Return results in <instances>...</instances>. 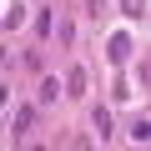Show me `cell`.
<instances>
[{
	"label": "cell",
	"instance_id": "cell-1",
	"mask_svg": "<svg viewBox=\"0 0 151 151\" xmlns=\"http://www.w3.org/2000/svg\"><path fill=\"white\" fill-rule=\"evenodd\" d=\"M106 60H111V65H126V60H131V35H126V30H116V35L106 40Z\"/></svg>",
	"mask_w": 151,
	"mask_h": 151
},
{
	"label": "cell",
	"instance_id": "cell-2",
	"mask_svg": "<svg viewBox=\"0 0 151 151\" xmlns=\"http://www.w3.org/2000/svg\"><path fill=\"white\" fill-rule=\"evenodd\" d=\"M30 121H35V106H15V116H10V131H15V136H25V131H30Z\"/></svg>",
	"mask_w": 151,
	"mask_h": 151
},
{
	"label": "cell",
	"instance_id": "cell-3",
	"mask_svg": "<svg viewBox=\"0 0 151 151\" xmlns=\"http://www.w3.org/2000/svg\"><path fill=\"white\" fill-rule=\"evenodd\" d=\"M91 126H96V136H111V131H116V126H111V111H106V106H96V111H91Z\"/></svg>",
	"mask_w": 151,
	"mask_h": 151
},
{
	"label": "cell",
	"instance_id": "cell-4",
	"mask_svg": "<svg viewBox=\"0 0 151 151\" xmlns=\"http://www.w3.org/2000/svg\"><path fill=\"white\" fill-rule=\"evenodd\" d=\"M65 91H70V96H81V91H86V70H81V65L65 70Z\"/></svg>",
	"mask_w": 151,
	"mask_h": 151
},
{
	"label": "cell",
	"instance_id": "cell-5",
	"mask_svg": "<svg viewBox=\"0 0 151 151\" xmlns=\"http://www.w3.org/2000/svg\"><path fill=\"white\" fill-rule=\"evenodd\" d=\"M131 141H151V121H146V116L131 121Z\"/></svg>",
	"mask_w": 151,
	"mask_h": 151
},
{
	"label": "cell",
	"instance_id": "cell-6",
	"mask_svg": "<svg viewBox=\"0 0 151 151\" xmlns=\"http://www.w3.org/2000/svg\"><path fill=\"white\" fill-rule=\"evenodd\" d=\"M55 91H60V81H55V76H45V81H40V101H55Z\"/></svg>",
	"mask_w": 151,
	"mask_h": 151
},
{
	"label": "cell",
	"instance_id": "cell-7",
	"mask_svg": "<svg viewBox=\"0 0 151 151\" xmlns=\"http://www.w3.org/2000/svg\"><path fill=\"white\" fill-rule=\"evenodd\" d=\"M20 20H25V5H10V10H5V30H15Z\"/></svg>",
	"mask_w": 151,
	"mask_h": 151
},
{
	"label": "cell",
	"instance_id": "cell-8",
	"mask_svg": "<svg viewBox=\"0 0 151 151\" xmlns=\"http://www.w3.org/2000/svg\"><path fill=\"white\" fill-rule=\"evenodd\" d=\"M121 10L126 15H146V0H121Z\"/></svg>",
	"mask_w": 151,
	"mask_h": 151
},
{
	"label": "cell",
	"instance_id": "cell-9",
	"mask_svg": "<svg viewBox=\"0 0 151 151\" xmlns=\"http://www.w3.org/2000/svg\"><path fill=\"white\" fill-rule=\"evenodd\" d=\"M141 86H151V50H146V60H141Z\"/></svg>",
	"mask_w": 151,
	"mask_h": 151
},
{
	"label": "cell",
	"instance_id": "cell-10",
	"mask_svg": "<svg viewBox=\"0 0 151 151\" xmlns=\"http://www.w3.org/2000/svg\"><path fill=\"white\" fill-rule=\"evenodd\" d=\"M30 151H40V146H30Z\"/></svg>",
	"mask_w": 151,
	"mask_h": 151
}]
</instances>
